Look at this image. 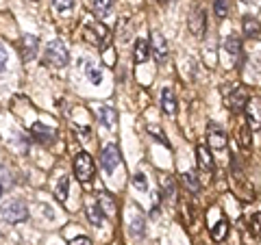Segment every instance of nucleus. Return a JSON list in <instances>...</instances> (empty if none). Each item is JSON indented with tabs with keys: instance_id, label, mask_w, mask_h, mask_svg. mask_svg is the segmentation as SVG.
Returning <instances> with one entry per match:
<instances>
[{
	"instance_id": "nucleus-1",
	"label": "nucleus",
	"mask_w": 261,
	"mask_h": 245,
	"mask_svg": "<svg viewBox=\"0 0 261 245\" xmlns=\"http://www.w3.org/2000/svg\"><path fill=\"white\" fill-rule=\"evenodd\" d=\"M44 56H46V63L48 65H53V68H63L65 63H68V48H65L59 39H55V42H50L46 46V52H44Z\"/></svg>"
},
{
	"instance_id": "nucleus-2",
	"label": "nucleus",
	"mask_w": 261,
	"mask_h": 245,
	"mask_svg": "<svg viewBox=\"0 0 261 245\" xmlns=\"http://www.w3.org/2000/svg\"><path fill=\"white\" fill-rule=\"evenodd\" d=\"M74 174L81 182H89L94 178V159L87 152H79L74 157Z\"/></svg>"
},
{
	"instance_id": "nucleus-3",
	"label": "nucleus",
	"mask_w": 261,
	"mask_h": 245,
	"mask_svg": "<svg viewBox=\"0 0 261 245\" xmlns=\"http://www.w3.org/2000/svg\"><path fill=\"white\" fill-rule=\"evenodd\" d=\"M29 217V210H27V204L20 202V200H11L3 206V219L9 224H18L24 222Z\"/></svg>"
},
{
	"instance_id": "nucleus-4",
	"label": "nucleus",
	"mask_w": 261,
	"mask_h": 245,
	"mask_svg": "<svg viewBox=\"0 0 261 245\" xmlns=\"http://www.w3.org/2000/svg\"><path fill=\"white\" fill-rule=\"evenodd\" d=\"M190 30H192V35L196 37H202L205 35V30H207V13L202 7H194V11L190 13Z\"/></svg>"
},
{
	"instance_id": "nucleus-5",
	"label": "nucleus",
	"mask_w": 261,
	"mask_h": 245,
	"mask_svg": "<svg viewBox=\"0 0 261 245\" xmlns=\"http://www.w3.org/2000/svg\"><path fill=\"white\" fill-rule=\"evenodd\" d=\"M100 161H102V167H105V171H109V174H111V171L120 165V150H118V145H116V143L107 145V148L102 150V157H100Z\"/></svg>"
},
{
	"instance_id": "nucleus-6",
	"label": "nucleus",
	"mask_w": 261,
	"mask_h": 245,
	"mask_svg": "<svg viewBox=\"0 0 261 245\" xmlns=\"http://www.w3.org/2000/svg\"><path fill=\"white\" fill-rule=\"evenodd\" d=\"M207 141H209V145L214 150H224L226 148V135H224V130L218 128L214 121H211L209 128H207Z\"/></svg>"
},
{
	"instance_id": "nucleus-7",
	"label": "nucleus",
	"mask_w": 261,
	"mask_h": 245,
	"mask_svg": "<svg viewBox=\"0 0 261 245\" xmlns=\"http://www.w3.org/2000/svg\"><path fill=\"white\" fill-rule=\"evenodd\" d=\"M246 104H248V91L244 87H235L231 96H228V109L238 113V111L246 109Z\"/></svg>"
},
{
	"instance_id": "nucleus-8",
	"label": "nucleus",
	"mask_w": 261,
	"mask_h": 245,
	"mask_svg": "<svg viewBox=\"0 0 261 245\" xmlns=\"http://www.w3.org/2000/svg\"><path fill=\"white\" fill-rule=\"evenodd\" d=\"M150 46H152V52H154V56H157V61H159V63H163V61L168 59V42H166V37H163L159 30H154V33H152Z\"/></svg>"
},
{
	"instance_id": "nucleus-9",
	"label": "nucleus",
	"mask_w": 261,
	"mask_h": 245,
	"mask_svg": "<svg viewBox=\"0 0 261 245\" xmlns=\"http://www.w3.org/2000/svg\"><path fill=\"white\" fill-rule=\"evenodd\" d=\"M96 117L105 128H116V124H118V113L111 107H105V104H100V107L96 109Z\"/></svg>"
},
{
	"instance_id": "nucleus-10",
	"label": "nucleus",
	"mask_w": 261,
	"mask_h": 245,
	"mask_svg": "<svg viewBox=\"0 0 261 245\" xmlns=\"http://www.w3.org/2000/svg\"><path fill=\"white\" fill-rule=\"evenodd\" d=\"M98 208H100V213L102 215H107V217H116V200L111 198V195L107 191H100L98 193V204H96Z\"/></svg>"
},
{
	"instance_id": "nucleus-11",
	"label": "nucleus",
	"mask_w": 261,
	"mask_h": 245,
	"mask_svg": "<svg viewBox=\"0 0 261 245\" xmlns=\"http://www.w3.org/2000/svg\"><path fill=\"white\" fill-rule=\"evenodd\" d=\"M37 48H39V39L35 35H27L22 39V56L24 61H33L37 54Z\"/></svg>"
},
{
	"instance_id": "nucleus-12",
	"label": "nucleus",
	"mask_w": 261,
	"mask_h": 245,
	"mask_svg": "<svg viewBox=\"0 0 261 245\" xmlns=\"http://www.w3.org/2000/svg\"><path fill=\"white\" fill-rule=\"evenodd\" d=\"M196 157H198V165H200V169L214 171V159H211V152H209L207 145H198V148H196Z\"/></svg>"
},
{
	"instance_id": "nucleus-13",
	"label": "nucleus",
	"mask_w": 261,
	"mask_h": 245,
	"mask_svg": "<svg viewBox=\"0 0 261 245\" xmlns=\"http://www.w3.org/2000/svg\"><path fill=\"white\" fill-rule=\"evenodd\" d=\"M161 107H163V111H166L168 115H174V113H176V100H174L172 89L166 87L161 91Z\"/></svg>"
},
{
	"instance_id": "nucleus-14",
	"label": "nucleus",
	"mask_w": 261,
	"mask_h": 245,
	"mask_svg": "<svg viewBox=\"0 0 261 245\" xmlns=\"http://www.w3.org/2000/svg\"><path fill=\"white\" fill-rule=\"evenodd\" d=\"M226 234H228V222L224 217H220V222L211 226V236H214V241H224Z\"/></svg>"
},
{
	"instance_id": "nucleus-15",
	"label": "nucleus",
	"mask_w": 261,
	"mask_h": 245,
	"mask_svg": "<svg viewBox=\"0 0 261 245\" xmlns=\"http://www.w3.org/2000/svg\"><path fill=\"white\" fill-rule=\"evenodd\" d=\"M148 50H150L148 39H137V44H135V63L148 61Z\"/></svg>"
},
{
	"instance_id": "nucleus-16",
	"label": "nucleus",
	"mask_w": 261,
	"mask_h": 245,
	"mask_svg": "<svg viewBox=\"0 0 261 245\" xmlns=\"http://www.w3.org/2000/svg\"><path fill=\"white\" fill-rule=\"evenodd\" d=\"M128 226H130V232H133L135 236H144V228H146V219H144V215H140L137 213L133 219L128 217Z\"/></svg>"
},
{
	"instance_id": "nucleus-17",
	"label": "nucleus",
	"mask_w": 261,
	"mask_h": 245,
	"mask_svg": "<svg viewBox=\"0 0 261 245\" xmlns=\"http://www.w3.org/2000/svg\"><path fill=\"white\" fill-rule=\"evenodd\" d=\"M87 219H89V224L96 226V228H100L102 226V213H100V208L96 206V204H87Z\"/></svg>"
},
{
	"instance_id": "nucleus-18",
	"label": "nucleus",
	"mask_w": 261,
	"mask_h": 245,
	"mask_svg": "<svg viewBox=\"0 0 261 245\" xmlns=\"http://www.w3.org/2000/svg\"><path fill=\"white\" fill-rule=\"evenodd\" d=\"M224 48L228 50V54H233V56H235V61L240 59V54H242V42H240L238 37H226Z\"/></svg>"
},
{
	"instance_id": "nucleus-19",
	"label": "nucleus",
	"mask_w": 261,
	"mask_h": 245,
	"mask_svg": "<svg viewBox=\"0 0 261 245\" xmlns=\"http://www.w3.org/2000/svg\"><path fill=\"white\" fill-rule=\"evenodd\" d=\"M113 0H92V9L96 15H107L111 11Z\"/></svg>"
},
{
	"instance_id": "nucleus-20",
	"label": "nucleus",
	"mask_w": 261,
	"mask_h": 245,
	"mask_svg": "<svg viewBox=\"0 0 261 245\" xmlns=\"http://www.w3.org/2000/svg\"><path fill=\"white\" fill-rule=\"evenodd\" d=\"M244 33L246 37H259V22L255 18H244Z\"/></svg>"
},
{
	"instance_id": "nucleus-21",
	"label": "nucleus",
	"mask_w": 261,
	"mask_h": 245,
	"mask_svg": "<svg viewBox=\"0 0 261 245\" xmlns=\"http://www.w3.org/2000/svg\"><path fill=\"white\" fill-rule=\"evenodd\" d=\"M33 135H35L42 143H44V141H50V139L55 137L53 130H50V128H46V126H42V124H35V126H33Z\"/></svg>"
},
{
	"instance_id": "nucleus-22",
	"label": "nucleus",
	"mask_w": 261,
	"mask_h": 245,
	"mask_svg": "<svg viewBox=\"0 0 261 245\" xmlns=\"http://www.w3.org/2000/svg\"><path fill=\"white\" fill-rule=\"evenodd\" d=\"M68 189H70V178L61 176L59 185H57V200H61V202L68 200Z\"/></svg>"
},
{
	"instance_id": "nucleus-23",
	"label": "nucleus",
	"mask_w": 261,
	"mask_h": 245,
	"mask_svg": "<svg viewBox=\"0 0 261 245\" xmlns=\"http://www.w3.org/2000/svg\"><path fill=\"white\" fill-rule=\"evenodd\" d=\"M214 11L218 15V20H224L228 13V3L226 0H214Z\"/></svg>"
},
{
	"instance_id": "nucleus-24",
	"label": "nucleus",
	"mask_w": 261,
	"mask_h": 245,
	"mask_svg": "<svg viewBox=\"0 0 261 245\" xmlns=\"http://www.w3.org/2000/svg\"><path fill=\"white\" fill-rule=\"evenodd\" d=\"M183 180H185V185L190 187L192 191H200V182H198V176H196L194 171H187V174L183 176Z\"/></svg>"
},
{
	"instance_id": "nucleus-25",
	"label": "nucleus",
	"mask_w": 261,
	"mask_h": 245,
	"mask_svg": "<svg viewBox=\"0 0 261 245\" xmlns=\"http://www.w3.org/2000/svg\"><path fill=\"white\" fill-rule=\"evenodd\" d=\"M87 76H89V80H92V83H100V80H102L100 70L94 68V65H87Z\"/></svg>"
},
{
	"instance_id": "nucleus-26",
	"label": "nucleus",
	"mask_w": 261,
	"mask_h": 245,
	"mask_svg": "<svg viewBox=\"0 0 261 245\" xmlns=\"http://www.w3.org/2000/svg\"><path fill=\"white\" fill-rule=\"evenodd\" d=\"M102 59H105V63L109 65H116V48H105V54H102Z\"/></svg>"
},
{
	"instance_id": "nucleus-27",
	"label": "nucleus",
	"mask_w": 261,
	"mask_h": 245,
	"mask_svg": "<svg viewBox=\"0 0 261 245\" xmlns=\"http://www.w3.org/2000/svg\"><path fill=\"white\" fill-rule=\"evenodd\" d=\"M148 135H152V137L157 139L159 143H166V141H168V139H166V135H163L161 130H159L157 126H154V124H150V126H148Z\"/></svg>"
},
{
	"instance_id": "nucleus-28",
	"label": "nucleus",
	"mask_w": 261,
	"mask_h": 245,
	"mask_svg": "<svg viewBox=\"0 0 261 245\" xmlns=\"http://www.w3.org/2000/svg\"><path fill=\"white\" fill-rule=\"evenodd\" d=\"M53 3H55V9H59V11H70L72 5H74V0H53Z\"/></svg>"
},
{
	"instance_id": "nucleus-29",
	"label": "nucleus",
	"mask_w": 261,
	"mask_h": 245,
	"mask_svg": "<svg viewBox=\"0 0 261 245\" xmlns=\"http://www.w3.org/2000/svg\"><path fill=\"white\" fill-rule=\"evenodd\" d=\"M133 185H135L140 191H146V189H148V182H146L144 174H135V178H133Z\"/></svg>"
},
{
	"instance_id": "nucleus-30",
	"label": "nucleus",
	"mask_w": 261,
	"mask_h": 245,
	"mask_svg": "<svg viewBox=\"0 0 261 245\" xmlns=\"http://www.w3.org/2000/svg\"><path fill=\"white\" fill-rule=\"evenodd\" d=\"M70 245H92V239H87V236H76V239H72Z\"/></svg>"
},
{
	"instance_id": "nucleus-31",
	"label": "nucleus",
	"mask_w": 261,
	"mask_h": 245,
	"mask_svg": "<svg viewBox=\"0 0 261 245\" xmlns=\"http://www.w3.org/2000/svg\"><path fill=\"white\" fill-rule=\"evenodd\" d=\"M5 65H7V50H5V46L0 44V72L5 70Z\"/></svg>"
},
{
	"instance_id": "nucleus-32",
	"label": "nucleus",
	"mask_w": 261,
	"mask_h": 245,
	"mask_svg": "<svg viewBox=\"0 0 261 245\" xmlns=\"http://www.w3.org/2000/svg\"><path fill=\"white\" fill-rule=\"evenodd\" d=\"M0 195H3V187H0Z\"/></svg>"
}]
</instances>
